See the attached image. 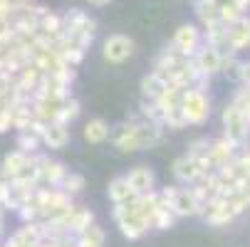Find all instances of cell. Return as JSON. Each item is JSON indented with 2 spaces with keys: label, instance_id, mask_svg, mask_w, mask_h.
<instances>
[{
  "label": "cell",
  "instance_id": "cell-1",
  "mask_svg": "<svg viewBox=\"0 0 250 247\" xmlns=\"http://www.w3.org/2000/svg\"><path fill=\"white\" fill-rule=\"evenodd\" d=\"M109 141L122 153L146 151V149H154L164 141V126L144 121V119H129V121H122L119 126H112Z\"/></svg>",
  "mask_w": 250,
  "mask_h": 247
},
{
  "label": "cell",
  "instance_id": "cell-2",
  "mask_svg": "<svg viewBox=\"0 0 250 247\" xmlns=\"http://www.w3.org/2000/svg\"><path fill=\"white\" fill-rule=\"evenodd\" d=\"M178 112L184 116L186 126H203L210 116V99L203 89L186 87L181 92V101H178Z\"/></svg>",
  "mask_w": 250,
  "mask_h": 247
},
{
  "label": "cell",
  "instance_id": "cell-3",
  "mask_svg": "<svg viewBox=\"0 0 250 247\" xmlns=\"http://www.w3.org/2000/svg\"><path fill=\"white\" fill-rule=\"evenodd\" d=\"M159 198L164 205H168L176 218H193V215H201V200L196 198L193 188H176V186H166L159 190Z\"/></svg>",
  "mask_w": 250,
  "mask_h": 247
},
{
  "label": "cell",
  "instance_id": "cell-4",
  "mask_svg": "<svg viewBox=\"0 0 250 247\" xmlns=\"http://www.w3.org/2000/svg\"><path fill=\"white\" fill-rule=\"evenodd\" d=\"M221 121H223V136L238 149H245L250 144V121L245 116V112L238 107L235 101L226 104V109L221 114Z\"/></svg>",
  "mask_w": 250,
  "mask_h": 247
},
{
  "label": "cell",
  "instance_id": "cell-5",
  "mask_svg": "<svg viewBox=\"0 0 250 247\" xmlns=\"http://www.w3.org/2000/svg\"><path fill=\"white\" fill-rule=\"evenodd\" d=\"M112 218H114L117 228L122 230V235H124L126 240H139V237H144V235L151 230L149 223L141 218L129 203H124V205H114Z\"/></svg>",
  "mask_w": 250,
  "mask_h": 247
},
{
  "label": "cell",
  "instance_id": "cell-6",
  "mask_svg": "<svg viewBox=\"0 0 250 247\" xmlns=\"http://www.w3.org/2000/svg\"><path fill=\"white\" fill-rule=\"evenodd\" d=\"M201 45H203V30L198 25H193V22L181 25L173 32V40H171V47L178 55H184V57H193Z\"/></svg>",
  "mask_w": 250,
  "mask_h": 247
},
{
  "label": "cell",
  "instance_id": "cell-7",
  "mask_svg": "<svg viewBox=\"0 0 250 247\" xmlns=\"http://www.w3.org/2000/svg\"><path fill=\"white\" fill-rule=\"evenodd\" d=\"M35 168H38L40 186H50V188H60L67 175V166L45 153H35Z\"/></svg>",
  "mask_w": 250,
  "mask_h": 247
},
{
  "label": "cell",
  "instance_id": "cell-8",
  "mask_svg": "<svg viewBox=\"0 0 250 247\" xmlns=\"http://www.w3.org/2000/svg\"><path fill=\"white\" fill-rule=\"evenodd\" d=\"M102 55L109 64H124L134 55V40L126 35H109L102 45Z\"/></svg>",
  "mask_w": 250,
  "mask_h": 247
},
{
  "label": "cell",
  "instance_id": "cell-9",
  "mask_svg": "<svg viewBox=\"0 0 250 247\" xmlns=\"http://www.w3.org/2000/svg\"><path fill=\"white\" fill-rule=\"evenodd\" d=\"M226 45H228L230 55L250 50V18L248 15H243L235 22L226 25Z\"/></svg>",
  "mask_w": 250,
  "mask_h": 247
},
{
  "label": "cell",
  "instance_id": "cell-10",
  "mask_svg": "<svg viewBox=\"0 0 250 247\" xmlns=\"http://www.w3.org/2000/svg\"><path fill=\"white\" fill-rule=\"evenodd\" d=\"M171 171H173V178L178 183H184V186H193V183H198L203 175H206V171L201 168V163L196 158H191L188 153L186 156H178L173 161Z\"/></svg>",
  "mask_w": 250,
  "mask_h": 247
},
{
  "label": "cell",
  "instance_id": "cell-11",
  "mask_svg": "<svg viewBox=\"0 0 250 247\" xmlns=\"http://www.w3.org/2000/svg\"><path fill=\"white\" fill-rule=\"evenodd\" d=\"M223 52L218 50V47H213V45H201L198 47V52L193 55V62H196V67L201 69V75H206V77H213V75H218L221 72V64H223Z\"/></svg>",
  "mask_w": 250,
  "mask_h": 247
},
{
  "label": "cell",
  "instance_id": "cell-12",
  "mask_svg": "<svg viewBox=\"0 0 250 247\" xmlns=\"http://www.w3.org/2000/svg\"><path fill=\"white\" fill-rule=\"evenodd\" d=\"M32 156H35V153H25V151H20V149L10 151V153L3 158V163H0V178L13 181V178H18V175H22V173L32 166Z\"/></svg>",
  "mask_w": 250,
  "mask_h": 247
},
{
  "label": "cell",
  "instance_id": "cell-13",
  "mask_svg": "<svg viewBox=\"0 0 250 247\" xmlns=\"http://www.w3.org/2000/svg\"><path fill=\"white\" fill-rule=\"evenodd\" d=\"M62 223H64V228H67V232L72 235V237H77L80 232H84L92 223H94V213L89 208H72L69 213L64 215V218H60Z\"/></svg>",
  "mask_w": 250,
  "mask_h": 247
},
{
  "label": "cell",
  "instance_id": "cell-14",
  "mask_svg": "<svg viewBox=\"0 0 250 247\" xmlns=\"http://www.w3.org/2000/svg\"><path fill=\"white\" fill-rule=\"evenodd\" d=\"M126 181H129V186L134 188L136 195L156 190V175H154V171H151L149 166H136V168H131V171L126 173Z\"/></svg>",
  "mask_w": 250,
  "mask_h": 247
},
{
  "label": "cell",
  "instance_id": "cell-15",
  "mask_svg": "<svg viewBox=\"0 0 250 247\" xmlns=\"http://www.w3.org/2000/svg\"><path fill=\"white\" fill-rule=\"evenodd\" d=\"M40 138H42V146L47 149H64L69 144V126L60 121H47L42 126Z\"/></svg>",
  "mask_w": 250,
  "mask_h": 247
},
{
  "label": "cell",
  "instance_id": "cell-16",
  "mask_svg": "<svg viewBox=\"0 0 250 247\" xmlns=\"http://www.w3.org/2000/svg\"><path fill=\"white\" fill-rule=\"evenodd\" d=\"M42 126H45L42 121H35L30 129L18 131V138H15L18 149H20V151H25V153H38V151H40V146H42V138H40Z\"/></svg>",
  "mask_w": 250,
  "mask_h": 247
},
{
  "label": "cell",
  "instance_id": "cell-17",
  "mask_svg": "<svg viewBox=\"0 0 250 247\" xmlns=\"http://www.w3.org/2000/svg\"><path fill=\"white\" fill-rule=\"evenodd\" d=\"M109 133H112V126L106 124L104 119H89L84 124V129H82L84 141H87V144H92V146L106 144V141H109Z\"/></svg>",
  "mask_w": 250,
  "mask_h": 247
},
{
  "label": "cell",
  "instance_id": "cell-18",
  "mask_svg": "<svg viewBox=\"0 0 250 247\" xmlns=\"http://www.w3.org/2000/svg\"><path fill=\"white\" fill-rule=\"evenodd\" d=\"M106 195H109L112 205H124V203H131L136 198L134 188L126 181V175H117V178H112L109 181V188H106Z\"/></svg>",
  "mask_w": 250,
  "mask_h": 247
},
{
  "label": "cell",
  "instance_id": "cell-19",
  "mask_svg": "<svg viewBox=\"0 0 250 247\" xmlns=\"http://www.w3.org/2000/svg\"><path fill=\"white\" fill-rule=\"evenodd\" d=\"M238 153V146L233 144V141H228L226 136L210 141V161H213V168H221L226 166L233 156Z\"/></svg>",
  "mask_w": 250,
  "mask_h": 247
},
{
  "label": "cell",
  "instance_id": "cell-20",
  "mask_svg": "<svg viewBox=\"0 0 250 247\" xmlns=\"http://www.w3.org/2000/svg\"><path fill=\"white\" fill-rule=\"evenodd\" d=\"M139 87H141V99H151V101H156V99L164 94V89L168 87V82L151 69L149 75L141 77V84H139Z\"/></svg>",
  "mask_w": 250,
  "mask_h": 247
},
{
  "label": "cell",
  "instance_id": "cell-21",
  "mask_svg": "<svg viewBox=\"0 0 250 247\" xmlns=\"http://www.w3.org/2000/svg\"><path fill=\"white\" fill-rule=\"evenodd\" d=\"M104 242H106V232H104V228L97 225V223H92L84 232H80V235L75 237V245H77V247H104Z\"/></svg>",
  "mask_w": 250,
  "mask_h": 247
},
{
  "label": "cell",
  "instance_id": "cell-22",
  "mask_svg": "<svg viewBox=\"0 0 250 247\" xmlns=\"http://www.w3.org/2000/svg\"><path fill=\"white\" fill-rule=\"evenodd\" d=\"M196 15H198L203 27H208L213 22H221V13H218L216 0H196Z\"/></svg>",
  "mask_w": 250,
  "mask_h": 247
},
{
  "label": "cell",
  "instance_id": "cell-23",
  "mask_svg": "<svg viewBox=\"0 0 250 247\" xmlns=\"http://www.w3.org/2000/svg\"><path fill=\"white\" fill-rule=\"evenodd\" d=\"M176 220H178L176 213H173L168 205H164L161 198H159V208H156V213H154V218H151V228H154V230H168V228H173Z\"/></svg>",
  "mask_w": 250,
  "mask_h": 247
},
{
  "label": "cell",
  "instance_id": "cell-24",
  "mask_svg": "<svg viewBox=\"0 0 250 247\" xmlns=\"http://www.w3.org/2000/svg\"><path fill=\"white\" fill-rule=\"evenodd\" d=\"M80 112H82V104H80L75 96H69V99H64V101L60 104V112H57V119H55V121L69 126V124L80 116Z\"/></svg>",
  "mask_w": 250,
  "mask_h": 247
},
{
  "label": "cell",
  "instance_id": "cell-25",
  "mask_svg": "<svg viewBox=\"0 0 250 247\" xmlns=\"http://www.w3.org/2000/svg\"><path fill=\"white\" fill-rule=\"evenodd\" d=\"M221 75H223L228 82L240 84V75H243V59H238L235 55H226V57H223V64H221Z\"/></svg>",
  "mask_w": 250,
  "mask_h": 247
},
{
  "label": "cell",
  "instance_id": "cell-26",
  "mask_svg": "<svg viewBox=\"0 0 250 247\" xmlns=\"http://www.w3.org/2000/svg\"><path fill=\"white\" fill-rule=\"evenodd\" d=\"M60 188H62L64 193H69V195L82 193V188H84V175H82V173H69V171H67V175H64V181H62Z\"/></svg>",
  "mask_w": 250,
  "mask_h": 247
},
{
  "label": "cell",
  "instance_id": "cell-27",
  "mask_svg": "<svg viewBox=\"0 0 250 247\" xmlns=\"http://www.w3.org/2000/svg\"><path fill=\"white\" fill-rule=\"evenodd\" d=\"M13 129V109H10V99L0 101V133H5Z\"/></svg>",
  "mask_w": 250,
  "mask_h": 247
},
{
  "label": "cell",
  "instance_id": "cell-28",
  "mask_svg": "<svg viewBox=\"0 0 250 247\" xmlns=\"http://www.w3.org/2000/svg\"><path fill=\"white\" fill-rule=\"evenodd\" d=\"M8 198H10V183L5 178H0V208H3V210L8 205Z\"/></svg>",
  "mask_w": 250,
  "mask_h": 247
},
{
  "label": "cell",
  "instance_id": "cell-29",
  "mask_svg": "<svg viewBox=\"0 0 250 247\" xmlns=\"http://www.w3.org/2000/svg\"><path fill=\"white\" fill-rule=\"evenodd\" d=\"M240 84L250 87V62H243V75H240Z\"/></svg>",
  "mask_w": 250,
  "mask_h": 247
},
{
  "label": "cell",
  "instance_id": "cell-30",
  "mask_svg": "<svg viewBox=\"0 0 250 247\" xmlns=\"http://www.w3.org/2000/svg\"><path fill=\"white\" fill-rule=\"evenodd\" d=\"M10 35V22L8 20H0V42H5Z\"/></svg>",
  "mask_w": 250,
  "mask_h": 247
},
{
  "label": "cell",
  "instance_id": "cell-31",
  "mask_svg": "<svg viewBox=\"0 0 250 247\" xmlns=\"http://www.w3.org/2000/svg\"><path fill=\"white\" fill-rule=\"evenodd\" d=\"M5 3H8V5H10V8L15 10V8H22V5H27L30 0H5Z\"/></svg>",
  "mask_w": 250,
  "mask_h": 247
},
{
  "label": "cell",
  "instance_id": "cell-32",
  "mask_svg": "<svg viewBox=\"0 0 250 247\" xmlns=\"http://www.w3.org/2000/svg\"><path fill=\"white\" fill-rule=\"evenodd\" d=\"M89 5H94V8H104V5H109L112 0H87Z\"/></svg>",
  "mask_w": 250,
  "mask_h": 247
},
{
  "label": "cell",
  "instance_id": "cell-33",
  "mask_svg": "<svg viewBox=\"0 0 250 247\" xmlns=\"http://www.w3.org/2000/svg\"><path fill=\"white\" fill-rule=\"evenodd\" d=\"M3 230H5V210L0 208V240H3Z\"/></svg>",
  "mask_w": 250,
  "mask_h": 247
},
{
  "label": "cell",
  "instance_id": "cell-34",
  "mask_svg": "<svg viewBox=\"0 0 250 247\" xmlns=\"http://www.w3.org/2000/svg\"><path fill=\"white\" fill-rule=\"evenodd\" d=\"M245 3H248V5H250V0H245Z\"/></svg>",
  "mask_w": 250,
  "mask_h": 247
}]
</instances>
